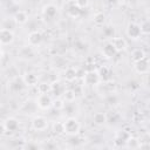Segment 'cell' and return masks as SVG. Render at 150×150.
Returning <instances> with one entry per match:
<instances>
[{"label": "cell", "instance_id": "1", "mask_svg": "<svg viewBox=\"0 0 150 150\" xmlns=\"http://www.w3.org/2000/svg\"><path fill=\"white\" fill-rule=\"evenodd\" d=\"M80 123L75 117H68L64 122H63V129H64V134L69 135V136H75L79 134L80 131Z\"/></svg>", "mask_w": 150, "mask_h": 150}, {"label": "cell", "instance_id": "2", "mask_svg": "<svg viewBox=\"0 0 150 150\" xmlns=\"http://www.w3.org/2000/svg\"><path fill=\"white\" fill-rule=\"evenodd\" d=\"M19 129V121L15 117H8L1 123V134H13Z\"/></svg>", "mask_w": 150, "mask_h": 150}, {"label": "cell", "instance_id": "3", "mask_svg": "<svg viewBox=\"0 0 150 150\" xmlns=\"http://www.w3.org/2000/svg\"><path fill=\"white\" fill-rule=\"evenodd\" d=\"M82 80H83L84 84H87V86H96L101 81L98 71H95V70H87V71H84V75H83Z\"/></svg>", "mask_w": 150, "mask_h": 150}, {"label": "cell", "instance_id": "4", "mask_svg": "<svg viewBox=\"0 0 150 150\" xmlns=\"http://www.w3.org/2000/svg\"><path fill=\"white\" fill-rule=\"evenodd\" d=\"M25 82H23V79L22 76H14L13 79H11L8 81V90L11 93H19L21 91L23 88H25Z\"/></svg>", "mask_w": 150, "mask_h": 150}, {"label": "cell", "instance_id": "5", "mask_svg": "<svg viewBox=\"0 0 150 150\" xmlns=\"http://www.w3.org/2000/svg\"><path fill=\"white\" fill-rule=\"evenodd\" d=\"M53 98L49 96V94H39V96L36 97V105L40 108V109H43V110H47L49 108L53 107Z\"/></svg>", "mask_w": 150, "mask_h": 150}, {"label": "cell", "instance_id": "6", "mask_svg": "<svg viewBox=\"0 0 150 150\" xmlns=\"http://www.w3.org/2000/svg\"><path fill=\"white\" fill-rule=\"evenodd\" d=\"M14 41V33L11 29H6V28H1L0 29V43L1 46H7L13 43Z\"/></svg>", "mask_w": 150, "mask_h": 150}, {"label": "cell", "instance_id": "7", "mask_svg": "<svg viewBox=\"0 0 150 150\" xmlns=\"http://www.w3.org/2000/svg\"><path fill=\"white\" fill-rule=\"evenodd\" d=\"M32 128L35 131H43L48 128V121L43 116H35L32 121Z\"/></svg>", "mask_w": 150, "mask_h": 150}, {"label": "cell", "instance_id": "8", "mask_svg": "<svg viewBox=\"0 0 150 150\" xmlns=\"http://www.w3.org/2000/svg\"><path fill=\"white\" fill-rule=\"evenodd\" d=\"M142 32H141V27L139 25L135 23V22H129L127 26V35L128 38H130L131 40H137L141 36Z\"/></svg>", "mask_w": 150, "mask_h": 150}, {"label": "cell", "instance_id": "9", "mask_svg": "<svg viewBox=\"0 0 150 150\" xmlns=\"http://www.w3.org/2000/svg\"><path fill=\"white\" fill-rule=\"evenodd\" d=\"M41 13H42V16L45 19L52 20L57 15V7L54 4H47V5H45L42 7Z\"/></svg>", "mask_w": 150, "mask_h": 150}, {"label": "cell", "instance_id": "10", "mask_svg": "<svg viewBox=\"0 0 150 150\" xmlns=\"http://www.w3.org/2000/svg\"><path fill=\"white\" fill-rule=\"evenodd\" d=\"M135 66V70L138 73V74H146V73H149V70H150V61H149V59L145 56L144 59H142L141 61H137V62H135L134 63Z\"/></svg>", "mask_w": 150, "mask_h": 150}, {"label": "cell", "instance_id": "11", "mask_svg": "<svg viewBox=\"0 0 150 150\" xmlns=\"http://www.w3.org/2000/svg\"><path fill=\"white\" fill-rule=\"evenodd\" d=\"M22 79H23V82L27 87H35L39 83V76H38V74H35L33 71L25 73L22 75Z\"/></svg>", "mask_w": 150, "mask_h": 150}, {"label": "cell", "instance_id": "12", "mask_svg": "<svg viewBox=\"0 0 150 150\" xmlns=\"http://www.w3.org/2000/svg\"><path fill=\"white\" fill-rule=\"evenodd\" d=\"M117 53H118V52L116 50V48L114 47V45L111 43V41H110V42H107V43L103 46V48H102V55H103L105 59H112Z\"/></svg>", "mask_w": 150, "mask_h": 150}, {"label": "cell", "instance_id": "13", "mask_svg": "<svg viewBox=\"0 0 150 150\" xmlns=\"http://www.w3.org/2000/svg\"><path fill=\"white\" fill-rule=\"evenodd\" d=\"M33 46H25V47H22L20 50H19V56L21 57V59H23V60H30V59H33L34 57V50H33V48H32Z\"/></svg>", "mask_w": 150, "mask_h": 150}, {"label": "cell", "instance_id": "14", "mask_svg": "<svg viewBox=\"0 0 150 150\" xmlns=\"http://www.w3.org/2000/svg\"><path fill=\"white\" fill-rule=\"evenodd\" d=\"M41 41H42V34L40 32L34 30L28 34V43L30 46H38L41 43Z\"/></svg>", "mask_w": 150, "mask_h": 150}, {"label": "cell", "instance_id": "15", "mask_svg": "<svg viewBox=\"0 0 150 150\" xmlns=\"http://www.w3.org/2000/svg\"><path fill=\"white\" fill-rule=\"evenodd\" d=\"M111 43L114 45V47L116 48L117 52H123V50H125L127 47H128L127 41H125L123 38H120V36L112 38V39H111Z\"/></svg>", "mask_w": 150, "mask_h": 150}, {"label": "cell", "instance_id": "16", "mask_svg": "<svg viewBox=\"0 0 150 150\" xmlns=\"http://www.w3.org/2000/svg\"><path fill=\"white\" fill-rule=\"evenodd\" d=\"M81 12H82V9L75 4V1L71 2V4L68 6V8H67V14H68L70 18H73V19L79 18V16L81 15Z\"/></svg>", "mask_w": 150, "mask_h": 150}, {"label": "cell", "instance_id": "17", "mask_svg": "<svg viewBox=\"0 0 150 150\" xmlns=\"http://www.w3.org/2000/svg\"><path fill=\"white\" fill-rule=\"evenodd\" d=\"M13 19L16 22V25H25L28 21L29 18H28L27 12H25V11H18V12H15Z\"/></svg>", "mask_w": 150, "mask_h": 150}, {"label": "cell", "instance_id": "18", "mask_svg": "<svg viewBox=\"0 0 150 150\" xmlns=\"http://www.w3.org/2000/svg\"><path fill=\"white\" fill-rule=\"evenodd\" d=\"M77 70L75 69V68H73V67H68V68H66V70H64V73H63V77H64V80L66 81H68V82H73V81H75L76 79H77Z\"/></svg>", "mask_w": 150, "mask_h": 150}, {"label": "cell", "instance_id": "19", "mask_svg": "<svg viewBox=\"0 0 150 150\" xmlns=\"http://www.w3.org/2000/svg\"><path fill=\"white\" fill-rule=\"evenodd\" d=\"M98 75H100V79L104 82H109L111 80V70L107 66H102L98 69Z\"/></svg>", "mask_w": 150, "mask_h": 150}, {"label": "cell", "instance_id": "20", "mask_svg": "<svg viewBox=\"0 0 150 150\" xmlns=\"http://www.w3.org/2000/svg\"><path fill=\"white\" fill-rule=\"evenodd\" d=\"M93 121H94V123H95L96 125H104V124L108 122V117H107V115H105L104 112L98 111V112H95V114H94Z\"/></svg>", "mask_w": 150, "mask_h": 150}, {"label": "cell", "instance_id": "21", "mask_svg": "<svg viewBox=\"0 0 150 150\" xmlns=\"http://www.w3.org/2000/svg\"><path fill=\"white\" fill-rule=\"evenodd\" d=\"M38 105H36V102L34 103L33 101H26L25 103H23V105L21 107V111L23 112V114H26V115H29V114H33L34 112V110L33 109H35Z\"/></svg>", "mask_w": 150, "mask_h": 150}, {"label": "cell", "instance_id": "22", "mask_svg": "<svg viewBox=\"0 0 150 150\" xmlns=\"http://www.w3.org/2000/svg\"><path fill=\"white\" fill-rule=\"evenodd\" d=\"M36 89H38V93L39 94H49L52 91V83H49V82L38 83Z\"/></svg>", "mask_w": 150, "mask_h": 150}, {"label": "cell", "instance_id": "23", "mask_svg": "<svg viewBox=\"0 0 150 150\" xmlns=\"http://www.w3.org/2000/svg\"><path fill=\"white\" fill-rule=\"evenodd\" d=\"M62 95H63V100L66 102H68V103L74 102L75 98H76V91L73 90V89H66Z\"/></svg>", "mask_w": 150, "mask_h": 150}, {"label": "cell", "instance_id": "24", "mask_svg": "<svg viewBox=\"0 0 150 150\" xmlns=\"http://www.w3.org/2000/svg\"><path fill=\"white\" fill-rule=\"evenodd\" d=\"M93 21L96 26H103L105 22V15L102 12H96L93 16Z\"/></svg>", "mask_w": 150, "mask_h": 150}, {"label": "cell", "instance_id": "25", "mask_svg": "<svg viewBox=\"0 0 150 150\" xmlns=\"http://www.w3.org/2000/svg\"><path fill=\"white\" fill-rule=\"evenodd\" d=\"M145 57V53L143 49H135L132 53H131V60L132 62H137V61H141L142 59Z\"/></svg>", "mask_w": 150, "mask_h": 150}, {"label": "cell", "instance_id": "26", "mask_svg": "<svg viewBox=\"0 0 150 150\" xmlns=\"http://www.w3.org/2000/svg\"><path fill=\"white\" fill-rule=\"evenodd\" d=\"M125 145H127L128 148H131V149H138V148H139V141H138L136 137L129 136L128 139L125 141Z\"/></svg>", "mask_w": 150, "mask_h": 150}, {"label": "cell", "instance_id": "27", "mask_svg": "<svg viewBox=\"0 0 150 150\" xmlns=\"http://www.w3.org/2000/svg\"><path fill=\"white\" fill-rule=\"evenodd\" d=\"M15 26H18V25H16V22L14 21V19L12 18V19H5V20L2 21L1 28H6V29H11V30H13Z\"/></svg>", "mask_w": 150, "mask_h": 150}, {"label": "cell", "instance_id": "28", "mask_svg": "<svg viewBox=\"0 0 150 150\" xmlns=\"http://www.w3.org/2000/svg\"><path fill=\"white\" fill-rule=\"evenodd\" d=\"M64 107H66V101H64L63 98L57 97V98H55V100L53 101V108H54L55 110H62Z\"/></svg>", "mask_w": 150, "mask_h": 150}, {"label": "cell", "instance_id": "29", "mask_svg": "<svg viewBox=\"0 0 150 150\" xmlns=\"http://www.w3.org/2000/svg\"><path fill=\"white\" fill-rule=\"evenodd\" d=\"M139 27H141V32H142V34H150V20H144L141 25H139Z\"/></svg>", "mask_w": 150, "mask_h": 150}, {"label": "cell", "instance_id": "30", "mask_svg": "<svg viewBox=\"0 0 150 150\" xmlns=\"http://www.w3.org/2000/svg\"><path fill=\"white\" fill-rule=\"evenodd\" d=\"M53 131L57 135L60 134H63L64 132V129H63V122H55L53 124Z\"/></svg>", "mask_w": 150, "mask_h": 150}, {"label": "cell", "instance_id": "31", "mask_svg": "<svg viewBox=\"0 0 150 150\" xmlns=\"http://www.w3.org/2000/svg\"><path fill=\"white\" fill-rule=\"evenodd\" d=\"M114 33H115V29L112 26H107L104 29H103V34L107 36V38H114Z\"/></svg>", "mask_w": 150, "mask_h": 150}, {"label": "cell", "instance_id": "32", "mask_svg": "<svg viewBox=\"0 0 150 150\" xmlns=\"http://www.w3.org/2000/svg\"><path fill=\"white\" fill-rule=\"evenodd\" d=\"M75 4H76L81 9H83V8L88 7V5H89V0H75Z\"/></svg>", "mask_w": 150, "mask_h": 150}, {"label": "cell", "instance_id": "33", "mask_svg": "<svg viewBox=\"0 0 150 150\" xmlns=\"http://www.w3.org/2000/svg\"><path fill=\"white\" fill-rule=\"evenodd\" d=\"M138 149H150V143L144 142H139V148Z\"/></svg>", "mask_w": 150, "mask_h": 150}, {"label": "cell", "instance_id": "34", "mask_svg": "<svg viewBox=\"0 0 150 150\" xmlns=\"http://www.w3.org/2000/svg\"><path fill=\"white\" fill-rule=\"evenodd\" d=\"M13 4H15V5H19V4H22V1L23 0H11Z\"/></svg>", "mask_w": 150, "mask_h": 150}, {"label": "cell", "instance_id": "35", "mask_svg": "<svg viewBox=\"0 0 150 150\" xmlns=\"http://www.w3.org/2000/svg\"><path fill=\"white\" fill-rule=\"evenodd\" d=\"M4 59H5V52H4V49L1 48V60L4 61Z\"/></svg>", "mask_w": 150, "mask_h": 150}, {"label": "cell", "instance_id": "36", "mask_svg": "<svg viewBox=\"0 0 150 150\" xmlns=\"http://www.w3.org/2000/svg\"><path fill=\"white\" fill-rule=\"evenodd\" d=\"M146 108L150 110V100H149V101H148V103H146Z\"/></svg>", "mask_w": 150, "mask_h": 150}]
</instances>
